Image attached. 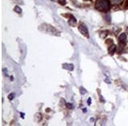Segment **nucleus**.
Instances as JSON below:
<instances>
[{
  "label": "nucleus",
  "instance_id": "f257e3e1",
  "mask_svg": "<svg viewBox=\"0 0 128 126\" xmlns=\"http://www.w3.org/2000/svg\"><path fill=\"white\" fill-rule=\"evenodd\" d=\"M95 7L101 11H107L110 9V4L107 0H98L96 2Z\"/></svg>",
  "mask_w": 128,
  "mask_h": 126
},
{
  "label": "nucleus",
  "instance_id": "f03ea898",
  "mask_svg": "<svg viewBox=\"0 0 128 126\" xmlns=\"http://www.w3.org/2000/svg\"><path fill=\"white\" fill-rule=\"evenodd\" d=\"M78 29H79V31L83 35H85V37H87L89 38V31H88V29H87V27H86L84 24H81V25L79 26L78 27Z\"/></svg>",
  "mask_w": 128,
  "mask_h": 126
},
{
  "label": "nucleus",
  "instance_id": "7ed1b4c3",
  "mask_svg": "<svg viewBox=\"0 0 128 126\" xmlns=\"http://www.w3.org/2000/svg\"><path fill=\"white\" fill-rule=\"evenodd\" d=\"M119 42L122 43H126L127 42V35L125 33H122L120 36H119Z\"/></svg>",
  "mask_w": 128,
  "mask_h": 126
},
{
  "label": "nucleus",
  "instance_id": "20e7f679",
  "mask_svg": "<svg viewBox=\"0 0 128 126\" xmlns=\"http://www.w3.org/2000/svg\"><path fill=\"white\" fill-rule=\"evenodd\" d=\"M63 68L65 69H67V70H70V71H73V64H64L62 65Z\"/></svg>",
  "mask_w": 128,
  "mask_h": 126
},
{
  "label": "nucleus",
  "instance_id": "39448f33",
  "mask_svg": "<svg viewBox=\"0 0 128 126\" xmlns=\"http://www.w3.org/2000/svg\"><path fill=\"white\" fill-rule=\"evenodd\" d=\"M76 23H77L76 19H75L73 15H71V19L69 20V24L70 26H72V27H74L75 24H76Z\"/></svg>",
  "mask_w": 128,
  "mask_h": 126
},
{
  "label": "nucleus",
  "instance_id": "423d86ee",
  "mask_svg": "<svg viewBox=\"0 0 128 126\" xmlns=\"http://www.w3.org/2000/svg\"><path fill=\"white\" fill-rule=\"evenodd\" d=\"M115 50H116V45L115 44H112L109 48V52H110V54H111V55L114 54V53H115Z\"/></svg>",
  "mask_w": 128,
  "mask_h": 126
},
{
  "label": "nucleus",
  "instance_id": "0eeeda50",
  "mask_svg": "<svg viewBox=\"0 0 128 126\" xmlns=\"http://www.w3.org/2000/svg\"><path fill=\"white\" fill-rule=\"evenodd\" d=\"M110 3L113 4V5H118L122 2L123 0H110Z\"/></svg>",
  "mask_w": 128,
  "mask_h": 126
},
{
  "label": "nucleus",
  "instance_id": "6e6552de",
  "mask_svg": "<svg viewBox=\"0 0 128 126\" xmlns=\"http://www.w3.org/2000/svg\"><path fill=\"white\" fill-rule=\"evenodd\" d=\"M15 12H17V13H19V14H20V13H22V9L19 7H18V6H16L15 7Z\"/></svg>",
  "mask_w": 128,
  "mask_h": 126
},
{
  "label": "nucleus",
  "instance_id": "1a4fd4ad",
  "mask_svg": "<svg viewBox=\"0 0 128 126\" xmlns=\"http://www.w3.org/2000/svg\"><path fill=\"white\" fill-rule=\"evenodd\" d=\"M80 90H81V94L84 95V94H85V93H86L85 89V88H83V87H81Z\"/></svg>",
  "mask_w": 128,
  "mask_h": 126
},
{
  "label": "nucleus",
  "instance_id": "9d476101",
  "mask_svg": "<svg viewBox=\"0 0 128 126\" xmlns=\"http://www.w3.org/2000/svg\"><path fill=\"white\" fill-rule=\"evenodd\" d=\"M14 97H15V93H12V94H10L8 98H9V100H13L14 99Z\"/></svg>",
  "mask_w": 128,
  "mask_h": 126
},
{
  "label": "nucleus",
  "instance_id": "9b49d317",
  "mask_svg": "<svg viewBox=\"0 0 128 126\" xmlns=\"http://www.w3.org/2000/svg\"><path fill=\"white\" fill-rule=\"evenodd\" d=\"M36 116H38V118H39V121H40V120H41V118H42V117H41V114H40V113H37V114H36Z\"/></svg>",
  "mask_w": 128,
  "mask_h": 126
},
{
  "label": "nucleus",
  "instance_id": "f8f14e48",
  "mask_svg": "<svg viewBox=\"0 0 128 126\" xmlns=\"http://www.w3.org/2000/svg\"><path fill=\"white\" fill-rule=\"evenodd\" d=\"M87 103H88V105H91V98H89L88 100H87Z\"/></svg>",
  "mask_w": 128,
  "mask_h": 126
},
{
  "label": "nucleus",
  "instance_id": "ddd939ff",
  "mask_svg": "<svg viewBox=\"0 0 128 126\" xmlns=\"http://www.w3.org/2000/svg\"><path fill=\"white\" fill-rule=\"evenodd\" d=\"M67 106H68V108H73V105H72L71 104L68 103L67 104Z\"/></svg>",
  "mask_w": 128,
  "mask_h": 126
},
{
  "label": "nucleus",
  "instance_id": "4468645a",
  "mask_svg": "<svg viewBox=\"0 0 128 126\" xmlns=\"http://www.w3.org/2000/svg\"><path fill=\"white\" fill-rule=\"evenodd\" d=\"M60 2L61 4L65 5V0H60Z\"/></svg>",
  "mask_w": 128,
  "mask_h": 126
},
{
  "label": "nucleus",
  "instance_id": "2eb2a0df",
  "mask_svg": "<svg viewBox=\"0 0 128 126\" xmlns=\"http://www.w3.org/2000/svg\"><path fill=\"white\" fill-rule=\"evenodd\" d=\"M51 1H52V2H56L57 0H51Z\"/></svg>",
  "mask_w": 128,
  "mask_h": 126
}]
</instances>
